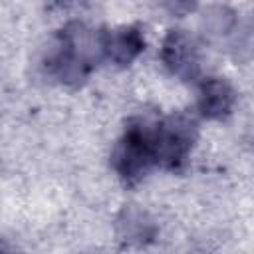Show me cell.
Returning <instances> with one entry per match:
<instances>
[{"mask_svg":"<svg viewBox=\"0 0 254 254\" xmlns=\"http://www.w3.org/2000/svg\"><path fill=\"white\" fill-rule=\"evenodd\" d=\"M143 36L137 28L127 26L105 32V56L115 64H129L143 50Z\"/></svg>","mask_w":254,"mask_h":254,"instance_id":"5","label":"cell"},{"mask_svg":"<svg viewBox=\"0 0 254 254\" xmlns=\"http://www.w3.org/2000/svg\"><path fill=\"white\" fill-rule=\"evenodd\" d=\"M117 228L121 240L127 244H143L155 232V226L149 220V216L137 208H125L117 222Z\"/></svg>","mask_w":254,"mask_h":254,"instance_id":"6","label":"cell"},{"mask_svg":"<svg viewBox=\"0 0 254 254\" xmlns=\"http://www.w3.org/2000/svg\"><path fill=\"white\" fill-rule=\"evenodd\" d=\"M234 105V91L232 87L220 77H208L200 85L198 95V109L208 119H222L230 113Z\"/></svg>","mask_w":254,"mask_h":254,"instance_id":"4","label":"cell"},{"mask_svg":"<svg viewBox=\"0 0 254 254\" xmlns=\"http://www.w3.org/2000/svg\"><path fill=\"white\" fill-rule=\"evenodd\" d=\"M196 137V125L187 115H173L155 125V155L157 165L177 169L185 163Z\"/></svg>","mask_w":254,"mask_h":254,"instance_id":"2","label":"cell"},{"mask_svg":"<svg viewBox=\"0 0 254 254\" xmlns=\"http://www.w3.org/2000/svg\"><path fill=\"white\" fill-rule=\"evenodd\" d=\"M161 58L181 79H192L200 71V58L194 40L183 30H171L163 42Z\"/></svg>","mask_w":254,"mask_h":254,"instance_id":"3","label":"cell"},{"mask_svg":"<svg viewBox=\"0 0 254 254\" xmlns=\"http://www.w3.org/2000/svg\"><path fill=\"white\" fill-rule=\"evenodd\" d=\"M155 125L147 121H137L127 127L125 135L119 139L113 151V167L127 181L135 183L143 179L151 167L157 165L155 155Z\"/></svg>","mask_w":254,"mask_h":254,"instance_id":"1","label":"cell"}]
</instances>
